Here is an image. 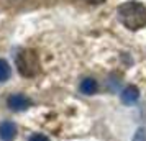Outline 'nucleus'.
I'll return each mask as SVG.
<instances>
[{
  "label": "nucleus",
  "instance_id": "nucleus-3",
  "mask_svg": "<svg viewBox=\"0 0 146 141\" xmlns=\"http://www.w3.org/2000/svg\"><path fill=\"white\" fill-rule=\"evenodd\" d=\"M8 107L15 112H23L31 107V100L23 94H13L8 97Z\"/></svg>",
  "mask_w": 146,
  "mask_h": 141
},
{
  "label": "nucleus",
  "instance_id": "nucleus-5",
  "mask_svg": "<svg viewBox=\"0 0 146 141\" xmlns=\"http://www.w3.org/2000/svg\"><path fill=\"white\" fill-rule=\"evenodd\" d=\"M121 102L123 103H126V105H131V103H135V102L139 99V90L135 85H128V87L123 89V92H121Z\"/></svg>",
  "mask_w": 146,
  "mask_h": 141
},
{
  "label": "nucleus",
  "instance_id": "nucleus-8",
  "mask_svg": "<svg viewBox=\"0 0 146 141\" xmlns=\"http://www.w3.org/2000/svg\"><path fill=\"white\" fill-rule=\"evenodd\" d=\"M133 141H146V131L143 130V128H139L138 131H136V134H135Z\"/></svg>",
  "mask_w": 146,
  "mask_h": 141
},
{
  "label": "nucleus",
  "instance_id": "nucleus-6",
  "mask_svg": "<svg viewBox=\"0 0 146 141\" xmlns=\"http://www.w3.org/2000/svg\"><path fill=\"white\" fill-rule=\"evenodd\" d=\"M80 92L86 95H92L95 94L97 90H99V84H97V81L95 79H92V77H87V79H84V81L80 82Z\"/></svg>",
  "mask_w": 146,
  "mask_h": 141
},
{
  "label": "nucleus",
  "instance_id": "nucleus-9",
  "mask_svg": "<svg viewBox=\"0 0 146 141\" xmlns=\"http://www.w3.org/2000/svg\"><path fill=\"white\" fill-rule=\"evenodd\" d=\"M30 141H49V140H48V136H44V134L36 133V134H33V136L30 138Z\"/></svg>",
  "mask_w": 146,
  "mask_h": 141
},
{
  "label": "nucleus",
  "instance_id": "nucleus-1",
  "mask_svg": "<svg viewBox=\"0 0 146 141\" xmlns=\"http://www.w3.org/2000/svg\"><path fill=\"white\" fill-rule=\"evenodd\" d=\"M117 15H118V20L121 21V25L131 31H136L146 26V7L141 2L130 0V2L121 3L117 10Z\"/></svg>",
  "mask_w": 146,
  "mask_h": 141
},
{
  "label": "nucleus",
  "instance_id": "nucleus-10",
  "mask_svg": "<svg viewBox=\"0 0 146 141\" xmlns=\"http://www.w3.org/2000/svg\"><path fill=\"white\" fill-rule=\"evenodd\" d=\"M87 3H90V5H99V3H104L105 0H86Z\"/></svg>",
  "mask_w": 146,
  "mask_h": 141
},
{
  "label": "nucleus",
  "instance_id": "nucleus-4",
  "mask_svg": "<svg viewBox=\"0 0 146 141\" xmlns=\"http://www.w3.org/2000/svg\"><path fill=\"white\" fill-rule=\"evenodd\" d=\"M17 136V125L12 121H2L0 123V138L3 141H10Z\"/></svg>",
  "mask_w": 146,
  "mask_h": 141
},
{
  "label": "nucleus",
  "instance_id": "nucleus-2",
  "mask_svg": "<svg viewBox=\"0 0 146 141\" xmlns=\"http://www.w3.org/2000/svg\"><path fill=\"white\" fill-rule=\"evenodd\" d=\"M17 69L23 77H35L40 72V58L35 49H21L15 59Z\"/></svg>",
  "mask_w": 146,
  "mask_h": 141
},
{
  "label": "nucleus",
  "instance_id": "nucleus-11",
  "mask_svg": "<svg viewBox=\"0 0 146 141\" xmlns=\"http://www.w3.org/2000/svg\"><path fill=\"white\" fill-rule=\"evenodd\" d=\"M10 2H15V0H10Z\"/></svg>",
  "mask_w": 146,
  "mask_h": 141
},
{
  "label": "nucleus",
  "instance_id": "nucleus-7",
  "mask_svg": "<svg viewBox=\"0 0 146 141\" xmlns=\"http://www.w3.org/2000/svg\"><path fill=\"white\" fill-rule=\"evenodd\" d=\"M10 77V66L5 59H0V82H5Z\"/></svg>",
  "mask_w": 146,
  "mask_h": 141
}]
</instances>
